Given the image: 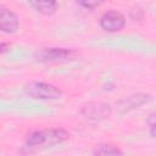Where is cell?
Here are the masks:
<instances>
[{
    "instance_id": "6da1fadb",
    "label": "cell",
    "mask_w": 156,
    "mask_h": 156,
    "mask_svg": "<svg viewBox=\"0 0 156 156\" xmlns=\"http://www.w3.org/2000/svg\"><path fill=\"white\" fill-rule=\"evenodd\" d=\"M69 139V133L63 128H45L30 132L24 141L23 149L26 152H34L40 149H46Z\"/></svg>"
},
{
    "instance_id": "7a4b0ae2",
    "label": "cell",
    "mask_w": 156,
    "mask_h": 156,
    "mask_svg": "<svg viewBox=\"0 0 156 156\" xmlns=\"http://www.w3.org/2000/svg\"><path fill=\"white\" fill-rule=\"evenodd\" d=\"M24 93L37 100H57L62 96V90L58 87L51 83L38 80H33L26 84Z\"/></svg>"
},
{
    "instance_id": "3957f363",
    "label": "cell",
    "mask_w": 156,
    "mask_h": 156,
    "mask_svg": "<svg viewBox=\"0 0 156 156\" xmlns=\"http://www.w3.org/2000/svg\"><path fill=\"white\" fill-rule=\"evenodd\" d=\"M74 50L66 48H43L37 51L35 58L39 62H66L74 56Z\"/></svg>"
},
{
    "instance_id": "277c9868",
    "label": "cell",
    "mask_w": 156,
    "mask_h": 156,
    "mask_svg": "<svg viewBox=\"0 0 156 156\" xmlns=\"http://www.w3.org/2000/svg\"><path fill=\"white\" fill-rule=\"evenodd\" d=\"M151 99H152V96L147 93H135V94L128 95V96L121 99L116 104V111L118 115H126V113L147 104L149 101H151Z\"/></svg>"
},
{
    "instance_id": "5b68a950",
    "label": "cell",
    "mask_w": 156,
    "mask_h": 156,
    "mask_svg": "<svg viewBox=\"0 0 156 156\" xmlns=\"http://www.w3.org/2000/svg\"><path fill=\"white\" fill-rule=\"evenodd\" d=\"M111 106L105 102L93 101L88 102L82 107V116L89 121H101L111 116Z\"/></svg>"
},
{
    "instance_id": "8992f818",
    "label": "cell",
    "mask_w": 156,
    "mask_h": 156,
    "mask_svg": "<svg viewBox=\"0 0 156 156\" xmlns=\"http://www.w3.org/2000/svg\"><path fill=\"white\" fill-rule=\"evenodd\" d=\"M124 26H126V16L117 10L106 11L100 17V27L105 32H110V33L119 32L124 28Z\"/></svg>"
},
{
    "instance_id": "52a82bcc",
    "label": "cell",
    "mask_w": 156,
    "mask_h": 156,
    "mask_svg": "<svg viewBox=\"0 0 156 156\" xmlns=\"http://www.w3.org/2000/svg\"><path fill=\"white\" fill-rule=\"evenodd\" d=\"M20 20L17 15L9 7L0 5V32L5 34H13L18 30Z\"/></svg>"
},
{
    "instance_id": "ba28073f",
    "label": "cell",
    "mask_w": 156,
    "mask_h": 156,
    "mask_svg": "<svg viewBox=\"0 0 156 156\" xmlns=\"http://www.w3.org/2000/svg\"><path fill=\"white\" fill-rule=\"evenodd\" d=\"M28 2L37 12L44 16H50L57 10L56 0H28Z\"/></svg>"
},
{
    "instance_id": "9c48e42d",
    "label": "cell",
    "mask_w": 156,
    "mask_h": 156,
    "mask_svg": "<svg viewBox=\"0 0 156 156\" xmlns=\"http://www.w3.org/2000/svg\"><path fill=\"white\" fill-rule=\"evenodd\" d=\"M94 155H122L123 151L111 144H101L99 146H96V149L93 152Z\"/></svg>"
},
{
    "instance_id": "30bf717a",
    "label": "cell",
    "mask_w": 156,
    "mask_h": 156,
    "mask_svg": "<svg viewBox=\"0 0 156 156\" xmlns=\"http://www.w3.org/2000/svg\"><path fill=\"white\" fill-rule=\"evenodd\" d=\"M76 2L83 7V9H87V10H93V9H96L99 7L104 0H76Z\"/></svg>"
},
{
    "instance_id": "8fae6325",
    "label": "cell",
    "mask_w": 156,
    "mask_h": 156,
    "mask_svg": "<svg viewBox=\"0 0 156 156\" xmlns=\"http://www.w3.org/2000/svg\"><path fill=\"white\" fill-rule=\"evenodd\" d=\"M144 15H145V12L140 6H134L129 11V17L133 21H141L144 18Z\"/></svg>"
},
{
    "instance_id": "7c38bea8",
    "label": "cell",
    "mask_w": 156,
    "mask_h": 156,
    "mask_svg": "<svg viewBox=\"0 0 156 156\" xmlns=\"http://www.w3.org/2000/svg\"><path fill=\"white\" fill-rule=\"evenodd\" d=\"M147 126H149V129H150V135H151V138H155V113H154V112L149 116Z\"/></svg>"
},
{
    "instance_id": "4fadbf2b",
    "label": "cell",
    "mask_w": 156,
    "mask_h": 156,
    "mask_svg": "<svg viewBox=\"0 0 156 156\" xmlns=\"http://www.w3.org/2000/svg\"><path fill=\"white\" fill-rule=\"evenodd\" d=\"M10 46H11L10 43H0V55L4 54V52H6L10 49Z\"/></svg>"
}]
</instances>
